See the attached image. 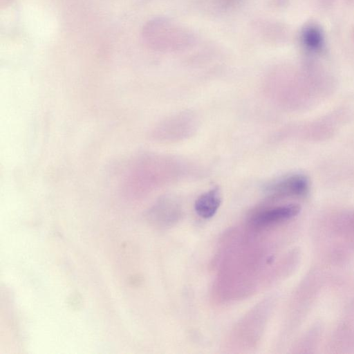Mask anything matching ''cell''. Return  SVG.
I'll use <instances>...</instances> for the list:
<instances>
[{"label": "cell", "instance_id": "1", "mask_svg": "<svg viewBox=\"0 0 354 354\" xmlns=\"http://www.w3.org/2000/svg\"><path fill=\"white\" fill-rule=\"evenodd\" d=\"M181 32L167 21L153 20L148 23L143 30V37L153 47L165 48L178 45L176 41Z\"/></svg>", "mask_w": 354, "mask_h": 354}, {"label": "cell", "instance_id": "2", "mask_svg": "<svg viewBox=\"0 0 354 354\" xmlns=\"http://www.w3.org/2000/svg\"><path fill=\"white\" fill-rule=\"evenodd\" d=\"M310 182L304 174L287 176L276 181L267 188L272 196L277 198L301 197L308 194Z\"/></svg>", "mask_w": 354, "mask_h": 354}, {"label": "cell", "instance_id": "3", "mask_svg": "<svg viewBox=\"0 0 354 354\" xmlns=\"http://www.w3.org/2000/svg\"><path fill=\"white\" fill-rule=\"evenodd\" d=\"M300 207L297 204H288L259 210L254 213L250 223L256 227H263L282 222L297 215Z\"/></svg>", "mask_w": 354, "mask_h": 354}, {"label": "cell", "instance_id": "4", "mask_svg": "<svg viewBox=\"0 0 354 354\" xmlns=\"http://www.w3.org/2000/svg\"><path fill=\"white\" fill-rule=\"evenodd\" d=\"M221 202L218 188H214L201 194L196 201L194 209L203 218H212L217 212Z\"/></svg>", "mask_w": 354, "mask_h": 354}, {"label": "cell", "instance_id": "5", "mask_svg": "<svg viewBox=\"0 0 354 354\" xmlns=\"http://www.w3.org/2000/svg\"><path fill=\"white\" fill-rule=\"evenodd\" d=\"M301 41L305 48L310 52H319L324 46V37L321 30L315 26L306 27L301 34Z\"/></svg>", "mask_w": 354, "mask_h": 354}]
</instances>
